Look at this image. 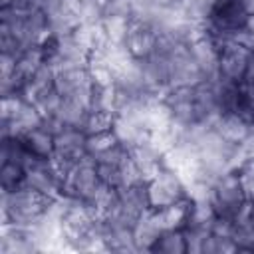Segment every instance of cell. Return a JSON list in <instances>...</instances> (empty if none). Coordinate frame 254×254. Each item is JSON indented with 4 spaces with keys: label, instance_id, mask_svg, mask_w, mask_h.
<instances>
[{
    "label": "cell",
    "instance_id": "52a82bcc",
    "mask_svg": "<svg viewBox=\"0 0 254 254\" xmlns=\"http://www.w3.org/2000/svg\"><path fill=\"white\" fill-rule=\"evenodd\" d=\"M54 87L64 99L81 101V103H85L89 107L93 83H91V79L87 75L85 65H73V67L58 69L56 71V79H54Z\"/></svg>",
    "mask_w": 254,
    "mask_h": 254
},
{
    "label": "cell",
    "instance_id": "836d02e7",
    "mask_svg": "<svg viewBox=\"0 0 254 254\" xmlns=\"http://www.w3.org/2000/svg\"><path fill=\"white\" fill-rule=\"evenodd\" d=\"M244 8L248 14H254V0H244Z\"/></svg>",
    "mask_w": 254,
    "mask_h": 254
},
{
    "label": "cell",
    "instance_id": "d4e9b609",
    "mask_svg": "<svg viewBox=\"0 0 254 254\" xmlns=\"http://www.w3.org/2000/svg\"><path fill=\"white\" fill-rule=\"evenodd\" d=\"M117 145V139L113 135V131H103V133H93V135H87V141H85V149H87V157H97L105 151H109L111 147Z\"/></svg>",
    "mask_w": 254,
    "mask_h": 254
},
{
    "label": "cell",
    "instance_id": "cb8c5ba5",
    "mask_svg": "<svg viewBox=\"0 0 254 254\" xmlns=\"http://www.w3.org/2000/svg\"><path fill=\"white\" fill-rule=\"evenodd\" d=\"M113 121H115V113H111V111H89V115L83 123V133L93 135V133L111 131Z\"/></svg>",
    "mask_w": 254,
    "mask_h": 254
},
{
    "label": "cell",
    "instance_id": "9c48e42d",
    "mask_svg": "<svg viewBox=\"0 0 254 254\" xmlns=\"http://www.w3.org/2000/svg\"><path fill=\"white\" fill-rule=\"evenodd\" d=\"M157 42H159V32L153 26L131 20V28H129L125 46L135 60L141 62V60H147L149 56H153L157 50Z\"/></svg>",
    "mask_w": 254,
    "mask_h": 254
},
{
    "label": "cell",
    "instance_id": "8fae6325",
    "mask_svg": "<svg viewBox=\"0 0 254 254\" xmlns=\"http://www.w3.org/2000/svg\"><path fill=\"white\" fill-rule=\"evenodd\" d=\"M163 224L159 218V212L155 208H149L147 212L141 214V218L133 224V240L137 246V252H151L153 246L157 244L159 236L163 234Z\"/></svg>",
    "mask_w": 254,
    "mask_h": 254
},
{
    "label": "cell",
    "instance_id": "ba28073f",
    "mask_svg": "<svg viewBox=\"0 0 254 254\" xmlns=\"http://www.w3.org/2000/svg\"><path fill=\"white\" fill-rule=\"evenodd\" d=\"M24 187L38 190L50 198H58L64 192V185L62 181L52 173L48 161L44 159H34L28 167H26V175H24Z\"/></svg>",
    "mask_w": 254,
    "mask_h": 254
},
{
    "label": "cell",
    "instance_id": "5bb4252c",
    "mask_svg": "<svg viewBox=\"0 0 254 254\" xmlns=\"http://www.w3.org/2000/svg\"><path fill=\"white\" fill-rule=\"evenodd\" d=\"M232 242L242 252H254V202L248 200L232 218Z\"/></svg>",
    "mask_w": 254,
    "mask_h": 254
},
{
    "label": "cell",
    "instance_id": "6da1fadb",
    "mask_svg": "<svg viewBox=\"0 0 254 254\" xmlns=\"http://www.w3.org/2000/svg\"><path fill=\"white\" fill-rule=\"evenodd\" d=\"M52 202L54 198L24 185L14 190H2V224L34 228L48 212Z\"/></svg>",
    "mask_w": 254,
    "mask_h": 254
},
{
    "label": "cell",
    "instance_id": "5b68a950",
    "mask_svg": "<svg viewBox=\"0 0 254 254\" xmlns=\"http://www.w3.org/2000/svg\"><path fill=\"white\" fill-rule=\"evenodd\" d=\"M99 187H101V179L97 175L95 161L91 157H83L69 171V175L64 183V194H67L75 200L87 202Z\"/></svg>",
    "mask_w": 254,
    "mask_h": 254
},
{
    "label": "cell",
    "instance_id": "44dd1931",
    "mask_svg": "<svg viewBox=\"0 0 254 254\" xmlns=\"http://www.w3.org/2000/svg\"><path fill=\"white\" fill-rule=\"evenodd\" d=\"M101 26L107 34L109 44H125L129 28H131V16L123 14H105L101 20Z\"/></svg>",
    "mask_w": 254,
    "mask_h": 254
},
{
    "label": "cell",
    "instance_id": "2e32d148",
    "mask_svg": "<svg viewBox=\"0 0 254 254\" xmlns=\"http://www.w3.org/2000/svg\"><path fill=\"white\" fill-rule=\"evenodd\" d=\"M129 155L133 157V161H135V165H137V169H139V173H141L145 183H149L163 169V155L149 141H145V143L137 145L135 149H131Z\"/></svg>",
    "mask_w": 254,
    "mask_h": 254
},
{
    "label": "cell",
    "instance_id": "ffe728a7",
    "mask_svg": "<svg viewBox=\"0 0 254 254\" xmlns=\"http://www.w3.org/2000/svg\"><path fill=\"white\" fill-rule=\"evenodd\" d=\"M46 62V54L40 46H32L22 50V54L16 58V75L26 83L36 71L38 67Z\"/></svg>",
    "mask_w": 254,
    "mask_h": 254
},
{
    "label": "cell",
    "instance_id": "4dcf8cb0",
    "mask_svg": "<svg viewBox=\"0 0 254 254\" xmlns=\"http://www.w3.org/2000/svg\"><path fill=\"white\" fill-rule=\"evenodd\" d=\"M0 6L2 8H8V6H30V0H0Z\"/></svg>",
    "mask_w": 254,
    "mask_h": 254
},
{
    "label": "cell",
    "instance_id": "484cf974",
    "mask_svg": "<svg viewBox=\"0 0 254 254\" xmlns=\"http://www.w3.org/2000/svg\"><path fill=\"white\" fill-rule=\"evenodd\" d=\"M26 105V97L22 93H6L0 101V121H14L22 107Z\"/></svg>",
    "mask_w": 254,
    "mask_h": 254
},
{
    "label": "cell",
    "instance_id": "4fadbf2b",
    "mask_svg": "<svg viewBox=\"0 0 254 254\" xmlns=\"http://www.w3.org/2000/svg\"><path fill=\"white\" fill-rule=\"evenodd\" d=\"M85 141H87V135L81 129H77V127H62L56 133V153L77 163L83 157H87Z\"/></svg>",
    "mask_w": 254,
    "mask_h": 254
},
{
    "label": "cell",
    "instance_id": "83f0119b",
    "mask_svg": "<svg viewBox=\"0 0 254 254\" xmlns=\"http://www.w3.org/2000/svg\"><path fill=\"white\" fill-rule=\"evenodd\" d=\"M234 173L238 175V181H240V185L246 192V198L254 202V161L242 163Z\"/></svg>",
    "mask_w": 254,
    "mask_h": 254
},
{
    "label": "cell",
    "instance_id": "1f68e13d",
    "mask_svg": "<svg viewBox=\"0 0 254 254\" xmlns=\"http://www.w3.org/2000/svg\"><path fill=\"white\" fill-rule=\"evenodd\" d=\"M246 34H250V36H254V14H248V18H246V22H244V28H242Z\"/></svg>",
    "mask_w": 254,
    "mask_h": 254
},
{
    "label": "cell",
    "instance_id": "d6a6232c",
    "mask_svg": "<svg viewBox=\"0 0 254 254\" xmlns=\"http://www.w3.org/2000/svg\"><path fill=\"white\" fill-rule=\"evenodd\" d=\"M244 81H248V83H254V54H252V58H250V64H248V71H246V77H244Z\"/></svg>",
    "mask_w": 254,
    "mask_h": 254
},
{
    "label": "cell",
    "instance_id": "d6986e66",
    "mask_svg": "<svg viewBox=\"0 0 254 254\" xmlns=\"http://www.w3.org/2000/svg\"><path fill=\"white\" fill-rule=\"evenodd\" d=\"M89 115V107L81 101H73V99H64L58 113L54 115L64 127H77L83 131V123Z\"/></svg>",
    "mask_w": 254,
    "mask_h": 254
},
{
    "label": "cell",
    "instance_id": "e0dca14e",
    "mask_svg": "<svg viewBox=\"0 0 254 254\" xmlns=\"http://www.w3.org/2000/svg\"><path fill=\"white\" fill-rule=\"evenodd\" d=\"M20 139L26 145V149L30 151V155L36 159L48 161L56 153V135L52 131H48L46 127H36L32 131L24 133Z\"/></svg>",
    "mask_w": 254,
    "mask_h": 254
},
{
    "label": "cell",
    "instance_id": "7402d4cb",
    "mask_svg": "<svg viewBox=\"0 0 254 254\" xmlns=\"http://www.w3.org/2000/svg\"><path fill=\"white\" fill-rule=\"evenodd\" d=\"M151 252L157 254H185L187 252V238L183 230H163L157 244Z\"/></svg>",
    "mask_w": 254,
    "mask_h": 254
},
{
    "label": "cell",
    "instance_id": "3957f363",
    "mask_svg": "<svg viewBox=\"0 0 254 254\" xmlns=\"http://www.w3.org/2000/svg\"><path fill=\"white\" fill-rule=\"evenodd\" d=\"M147 198H149V206L155 210L167 208L187 196V183L181 179V175H177L175 171L163 167L149 183H147Z\"/></svg>",
    "mask_w": 254,
    "mask_h": 254
},
{
    "label": "cell",
    "instance_id": "603a6c76",
    "mask_svg": "<svg viewBox=\"0 0 254 254\" xmlns=\"http://www.w3.org/2000/svg\"><path fill=\"white\" fill-rule=\"evenodd\" d=\"M24 175H26V167L14 161H2L0 165V185L2 190H14L18 187H22L24 183Z\"/></svg>",
    "mask_w": 254,
    "mask_h": 254
},
{
    "label": "cell",
    "instance_id": "30bf717a",
    "mask_svg": "<svg viewBox=\"0 0 254 254\" xmlns=\"http://www.w3.org/2000/svg\"><path fill=\"white\" fill-rule=\"evenodd\" d=\"M218 48L220 46L206 32H202L198 38H194L189 44L190 56H192V60L196 62V65L200 67V71L206 79L218 77Z\"/></svg>",
    "mask_w": 254,
    "mask_h": 254
},
{
    "label": "cell",
    "instance_id": "8992f818",
    "mask_svg": "<svg viewBox=\"0 0 254 254\" xmlns=\"http://www.w3.org/2000/svg\"><path fill=\"white\" fill-rule=\"evenodd\" d=\"M252 50L232 40L218 48V77L230 83H242L248 71Z\"/></svg>",
    "mask_w": 254,
    "mask_h": 254
},
{
    "label": "cell",
    "instance_id": "7a4b0ae2",
    "mask_svg": "<svg viewBox=\"0 0 254 254\" xmlns=\"http://www.w3.org/2000/svg\"><path fill=\"white\" fill-rule=\"evenodd\" d=\"M248 202L246 192L238 181V175L234 171L220 175L218 179L212 181V208L216 216L224 218H234L240 208Z\"/></svg>",
    "mask_w": 254,
    "mask_h": 254
},
{
    "label": "cell",
    "instance_id": "f1b7e54d",
    "mask_svg": "<svg viewBox=\"0 0 254 254\" xmlns=\"http://www.w3.org/2000/svg\"><path fill=\"white\" fill-rule=\"evenodd\" d=\"M236 157H238V167L246 161H254V133H250L242 143L236 145Z\"/></svg>",
    "mask_w": 254,
    "mask_h": 254
},
{
    "label": "cell",
    "instance_id": "7c38bea8",
    "mask_svg": "<svg viewBox=\"0 0 254 254\" xmlns=\"http://www.w3.org/2000/svg\"><path fill=\"white\" fill-rule=\"evenodd\" d=\"M212 129L224 141H228L232 145H238L250 135V121L244 115L236 113V111H224L214 119Z\"/></svg>",
    "mask_w": 254,
    "mask_h": 254
},
{
    "label": "cell",
    "instance_id": "ac0fdd59",
    "mask_svg": "<svg viewBox=\"0 0 254 254\" xmlns=\"http://www.w3.org/2000/svg\"><path fill=\"white\" fill-rule=\"evenodd\" d=\"M190 210H192V202L189 198H183L157 212H159V218L165 230H185L190 220Z\"/></svg>",
    "mask_w": 254,
    "mask_h": 254
},
{
    "label": "cell",
    "instance_id": "277c9868",
    "mask_svg": "<svg viewBox=\"0 0 254 254\" xmlns=\"http://www.w3.org/2000/svg\"><path fill=\"white\" fill-rule=\"evenodd\" d=\"M165 103L171 109L173 123L183 131L196 125H204L200 111L194 101V87H169L163 95Z\"/></svg>",
    "mask_w": 254,
    "mask_h": 254
},
{
    "label": "cell",
    "instance_id": "9a60e30c",
    "mask_svg": "<svg viewBox=\"0 0 254 254\" xmlns=\"http://www.w3.org/2000/svg\"><path fill=\"white\" fill-rule=\"evenodd\" d=\"M117 143L121 147H125L127 151L135 149L137 145L149 141V131L137 121V119H131V117H121V115H115V121H113V127H111Z\"/></svg>",
    "mask_w": 254,
    "mask_h": 254
},
{
    "label": "cell",
    "instance_id": "f546056e",
    "mask_svg": "<svg viewBox=\"0 0 254 254\" xmlns=\"http://www.w3.org/2000/svg\"><path fill=\"white\" fill-rule=\"evenodd\" d=\"M30 6L42 10L46 16H52L54 12L64 8V0H30Z\"/></svg>",
    "mask_w": 254,
    "mask_h": 254
},
{
    "label": "cell",
    "instance_id": "4316f807",
    "mask_svg": "<svg viewBox=\"0 0 254 254\" xmlns=\"http://www.w3.org/2000/svg\"><path fill=\"white\" fill-rule=\"evenodd\" d=\"M224 252H238L232 238L208 234L204 240V246H202V254H224Z\"/></svg>",
    "mask_w": 254,
    "mask_h": 254
}]
</instances>
